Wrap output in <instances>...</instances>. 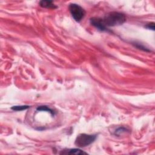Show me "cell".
<instances>
[{
    "label": "cell",
    "instance_id": "5b68a950",
    "mask_svg": "<svg viewBox=\"0 0 155 155\" xmlns=\"http://www.w3.org/2000/svg\"><path fill=\"white\" fill-rule=\"evenodd\" d=\"M39 5L41 7L44 8H48V9H56L57 7L54 4L53 2L52 1H41L39 2Z\"/></svg>",
    "mask_w": 155,
    "mask_h": 155
},
{
    "label": "cell",
    "instance_id": "7a4b0ae2",
    "mask_svg": "<svg viewBox=\"0 0 155 155\" xmlns=\"http://www.w3.org/2000/svg\"><path fill=\"white\" fill-rule=\"evenodd\" d=\"M97 138L96 135L80 134L75 140V145L78 147H85L94 143Z\"/></svg>",
    "mask_w": 155,
    "mask_h": 155
},
{
    "label": "cell",
    "instance_id": "8992f818",
    "mask_svg": "<svg viewBox=\"0 0 155 155\" xmlns=\"http://www.w3.org/2000/svg\"><path fill=\"white\" fill-rule=\"evenodd\" d=\"M61 154H86L87 153L78 148H73V149H69L67 150H64L63 152H61Z\"/></svg>",
    "mask_w": 155,
    "mask_h": 155
},
{
    "label": "cell",
    "instance_id": "52a82bcc",
    "mask_svg": "<svg viewBox=\"0 0 155 155\" xmlns=\"http://www.w3.org/2000/svg\"><path fill=\"white\" fill-rule=\"evenodd\" d=\"M37 111H44V112H49L50 114H52V115H55L54 112L50 109V108H49L47 106H45V105H42V106H39V107L37 108Z\"/></svg>",
    "mask_w": 155,
    "mask_h": 155
},
{
    "label": "cell",
    "instance_id": "6da1fadb",
    "mask_svg": "<svg viewBox=\"0 0 155 155\" xmlns=\"http://www.w3.org/2000/svg\"><path fill=\"white\" fill-rule=\"evenodd\" d=\"M102 20L106 27H114L124 23L126 21V17L122 13L112 12L106 15Z\"/></svg>",
    "mask_w": 155,
    "mask_h": 155
},
{
    "label": "cell",
    "instance_id": "30bf717a",
    "mask_svg": "<svg viewBox=\"0 0 155 155\" xmlns=\"http://www.w3.org/2000/svg\"><path fill=\"white\" fill-rule=\"evenodd\" d=\"M134 44H135V45L136 46V47L137 48H138V49H141V50H144V51H145V52H149V51H150L149 50H148L147 48H145L144 46L142 45L141 44H138V43H136H136H135Z\"/></svg>",
    "mask_w": 155,
    "mask_h": 155
},
{
    "label": "cell",
    "instance_id": "277c9868",
    "mask_svg": "<svg viewBox=\"0 0 155 155\" xmlns=\"http://www.w3.org/2000/svg\"><path fill=\"white\" fill-rule=\"evenodd\" d=\"M90 21L91 24L92 26H94L99 30L102 31V32H108V29L105 26L102 18L94 17V18H91Z\"/></svg>",
    "mask_w": 155,
    "mask_h": 155
},
{
    "label": "cell",
    "instance_id": "ba28073f",
    "mask_svg": "<svg viewBox=\"0 0 155 155\" xmlns=\"http://www.w3.org/2000/svg\"><path fill=\"white\" fill-rule=\"evenodd\" d=\"M30 107V106L29 105H17V106H13L12 107V109L13 110H15V111H23V110H25L27 108H29Z\"/></svg>",
    "mask_w": 155,
    "mask_h": 155
},
{
    "label": "cell",
    "instance_id": "3957f363",
    "mask_svg": "<svg viewBox=\"0 0 155 155\" xmlns=\"http://www.w3.org/2000/svg\"><path fill=\"white\" fill-rule=\"evenodd\" d=\"M69 9L72 17L76 21L80 22L84 18L86 11L80 5L75 3L70 4L69 6Z\"/></svg>",
    "mask_w": 155,
    "mask_h": 155
},
{
    "label": "cell",
    "instance_id": "8fae6325",
    "mask_svg": "<svg viewBox=\"0 0 155 155\" xmlns=\"http://www.w3.org/2000/svg\"><path fill=\"white\" fill-rule=\"evenodd\" d=\"M145 27L148 29L154 30V23H149Z\"/></svg>",
    "mask_w": 155,
    "mask_h": 155
},
{
    "label": "cell",
    "instance_id": "9c48e42d",
    "mask_svg": "<svg viewBox=\"0 0 155 155\" xmlns=\"http://www.w3.org/2000/svg\"><path fill=\"white\" fill-rule=\"evenodd\" d=\"M127 132V129L124 128V127H121V128H119L118 129H117L115 132V135H120L121 134H122V133H125Z\"/></svg>",
    "mask_w": 155,
    "mask_h": 155
}]
</instances>
